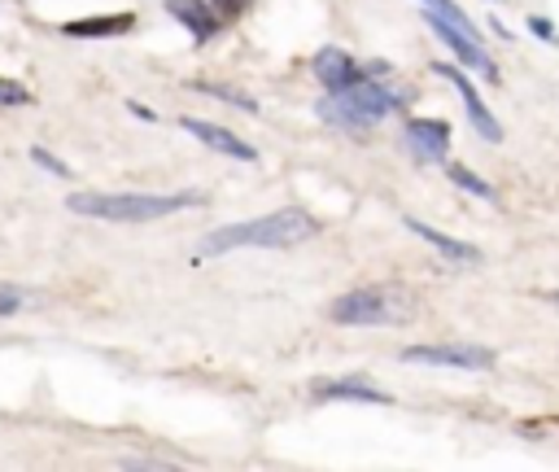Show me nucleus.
<instances>
[{
  "instance_id": "obj_1",
  "label": "nucleus",
  "mask_w": 559,
  "mask_h": 472,
  "mask_svg": "<svg viewBox=\"0 0 559 472\" xmlns=\"http://www.w3.org/2000/svg\"><path fill=\"white\" fill-rule=\"evenodd\" d=\"M319 232V219L306 214L301 205H284L275 214L262 219H245V223H227L218 232H210L197 249V258H218L231 249H280V245H301Z\"/></svg>"
},
{
  "instance_id": "obj_2",
  "label": "nucleus",
  "mask_w": 559,
  "mask_h": 472,
  "mask_svg": "<svg viewBox=\"0 0 559 472\" xmlns=\"http://www.w3.org/2000/svg\"><path fill=\"white\" fill-rule=\"evenodd\" d=\"M205 192H70L66 205L74 214H87V219H109V223H148V219H166L175 210H192L201 205Z\"/></svg>"
},
{
  "instance_id": "obj_3",
  "label": "nucleus",
  "mask_w": 559,
  "mask_h": 472,
  "mask_svg": "<svg viewBox=\"0 0 559 472\" xmlns=\"http://www.w3.org/2000/svg\"><path fill=\"white\" fill-rule=\"evenodd\" d=\"M402 101H406V96L389 92L380 79L358 74L354 83L328 92V96L319 101V114H323L328 122L345 127V131H367V127H376L380 118H389L393 109H402Z\"/></svg>"
},
{
  "instance_id": "obj_4",
  "label": "nucleus",
  "mask_w": 559,
  "mask_h": 472,
  "mask_svg": "<svg viewBox=\"0 0 559 472\" xmlns=\"http://www.w3.org/2000/svg\"><path fill=\"white\" fill-rule=\"evenodd\" d=\"M336 323H354V328H380V323H402L411 319V293L397 284H367V288H349L332 302L328 310Z\"/></svg>"
},
{
  "instance_id": "obj_5",
  "label": "nucleus",
  "mask_w": 559,
  "mask_h": 472,
  "mask_svg": "<svg viewBox=\"0 0 559 472\" xmlns=\"http://www.w3.org/2000/svg\"><path fill=\"white\" fill-rule=\"evenodd\" d=\"M406 363H428V367H459V371H485L493 367V350L472 345V341H437V345H406Z\"/></svg>"
},
{
  "instance_id": "obj_6",
  "label": "nucleus",
  "mask_w": 559,
  "mask_h": 472,
  "mask_svg": "<svg viewBox=\"0 0 559 472\" xmlns=\"http://www.w3.org/2000/svg\"><path fill=\"white\" fill-rule=\"evenodd\" d=\"M424 17H428L432 35H437V39H441V44H445V48H450V52H454V57H459V61H463L467 70H480L485 79H498V66H493V61H489V52L480 48V39L463 35V31L454 26V22H445V17H441V13H432V9H428Z\"/></svg>"
},
{
  "instance_id": "obj_7",
  "label": "nucleus",
  "mask_w": 559,
  "mask_h": 472,
  "mask_svg": "<svg viewBox=\"0 0 559 472\" xmlns=\"http://www.w3.org/2000/svg\"><path fill=\"white\" fill-rule=\"evenodd\" d=\"M432 70H437L441 79H450V83H454V92L463 96V109H467V118H472L476 135H480V140H489V144H498V140H502V127H498V118L489 114V105L480 101V92L472 87V79H467L459 66H445V61H437Z\"/></svg>"
},
{
  "instance_id": "obj_8",
  "label": "nucleus",
  "mask_w": 559,
  "mask_h": 472,
  "mask_svg": "<svg viewBox=\"0 0 559 472\" xmlns=\"http://www.w3.org/2000/svg\"><path fill=\"white\" fill-rule=\"evenodd\" d=\"M406 149L419 162H445V153H450V122H441V118H411L406 122Z\"/></svg>"
},
{
  "instance_id": "obj_9",
  "label": "nucleus",
  "mask_w": 559,
  "mask_h": 472,
  "mask_svg": "<svg viewBox=\"0 0 559 472\" xmlns=\"http://www.w3.org/2000/svg\"><path fill=\"white\" fill-rule=\"evenodd\" d=\"M179 127H183V131H192L201 144H210V149H214V153H223V157L258 162V149H253V144H245L236 131H227V127H218V122H205V118H179Z\"/></svg>"
},
{
  "instance_id": "obj_10",
  "label": "nucleus",
  "mask_w": 559,
  "mask_h": 472,
  "mask_svg": "<svg viewBox=\"0 0 559 472\" xmlns=\"http://www.w3.org/2000/svg\"><path fill=\"white\" fill-rule=\"evenodd\" d=\"M166 13H170L179 26H188V35H192L197 44L214 39V35H218V22H223L210 0H166Z\"/></svg>"
},
{
  "instance_id": "obj_11",
  "label": "nucleus",
  "mask_w": 559,
  "mask_h": 472,
  "mask_svg": "<svg viewBox=\"0 0 559 472\" xmlns=\"http://www.w3.org/2000/svg\"><path fill=\"white\" fill-rule=\"evenodd\" d=\"M314 398L319 402H376V406H389L393 398L384 393V389H376L367 376H341V380H323V385H314Z\"/></svg>"
},
{
  "instance_id": "obj_12",
  "label": "nucleus",
  "mask_w": 559,
  "mask_h": 472,
  "mask_svg": "<svg viewBox=\"0 0 559 472\" xmlns=\"http://www.w3.org/2000/svg\"><path fill=\"white\" fill-rule=\"evenodd\" d=\"M358 74H362V66H358L345 48H332V44H328V48H319V52H314V79H319L328 92H336V87L354 83Z\"/></svg>"
},
{
  "instance_id": "obj_13",
  "label": "nucleus",
  "mask_w": 559,
  "mask_h": 472,
  "mask_svg": "<svg viewBox=\"0 0 559 472\" xmlns=\"http://www.w3.org/2000/svg\"><path fill=\"white\" fill-rule=\"evenodd\" d=\"M135 26V13H100V17H79V22H66L61 31L70 39H109V35H127Z\"/></svg>"
},
{
  "instance_id": "obj_14",
  "label": "nucleus",
  "mask_w": 559,
  "mask_h": 472,
  "mask_svg": "<svg viewBox=\"0 0 559 472\" xmlns=\"http://www.w3.org/2000/svg\"><path fill=\"white\" fill-rule=\"evenodd\" d=\"M406 227L419 236V240H428L437 253H445L450 262H480V249L476 245H463V240H454V236H445V232H437V227H428V223H419V219H406Z\"/></svg>"
},
{
  "instance_id": "obj_15",
  "label": "nucleus",
  "mask_w": 559,
  "mask_h": 472,
  "mask_svg": "<svg viewBox=\"0 0 559 472\" xmlns=\"http://www.w3.org/2000/svg\"><path fill=\"white\" fill-rule=\"evenodd\" d=\"M445 175H450V179H454L463 192H472V197H480V201H498V192H493V188H489L480 175H472L467 166H459V162H445Z\"/></svg>"
},
{
  "instance_id": "obj_16",
  "label": "nucleus",
  "mask_w": 559,
  "mask_h": 472,
  "mask_svg": "<svg viewBox=\"0 0 559 472\" xmlns=\"http://www.w3.org/2000/svg\"><path fill=\"white\" fill-rule=\"evenodd\" d=\"M419 4H424V9H432V13H441L445 22H454V26L463 31V35L480 39V26H472V17H467V13H463V9L454 4V0H419Z\"/></svg>"
},
{
  "instance_id": "obj_17",
  "label": "nucleus",
  "mask_w": 559,
  "mask_h": 472,
  "mask_svg": "<svg viewBox=\"0 0 559 472\" xmlns=\"http://www.w3.org/2000/svg\"><path fill=\"white\" fill-rule=\"evenodd\" d=\"M201 92H210V96H218V101H227V105H236V109H258V101L253 96H245V92H231V87H223V83H201Z\"/></svg>"
},
{
  "instance_id": "obj_18",
  "label": "nucleus",
  "mask_w": 559,
  "mask_h": 472,
  "mask_svg": "<svg viewBox=\"0 0 559 472\" xmlns=\"http://www.w3.org/2000/svg\"><path fill=\"white\" fill-rule=\"evenodd\" d=\"M31 162H35V166H44V170H48V175H70V166H66V162H61V157H52V153H48V149H39V144H35V149H31Z\"/></svg>"
},
{
  "instance_id": "obj_19",
  "label": "nucleus",
  "mask_w": 559,
  "mask_h": 472,
  "mask_svg": "<svg viewBox=\"0 0 559 472\" xmlns=\"http://www.w3.org/2000/svg\"><path fill=\"white\" fill-rule=\"evenodd\" d=\"M17 306H26V288H17V284H0V315H13Z\"/></svg>"
},
{
  "instance_id": "obj_20",
  "label": "nucleus",
  "mask_w": 559,
  "mask_h": 472,
  "mask_svg": "<svg viewBox=\"0 0 559 472\" xmlns=\"http://www.w3.org/2000/svg\"><path fill=\"white\" fill-rule=\"evenodd\" d=\"M0 105H31V92L13 79H0Z\"/></svg>"
},
{
  "instance_id": "obj_21",
  "label": "nucleus",
  "mask_w": 559,
  "mask_h": 472,
  "mask_svg": "<svg viewBox=\"0 0 559 472\" xmlns=\"http://www.w3.org/2000/svg\"><path fill=\"white\" fill-rule=\"evenodd\" d=\"M210 4H214L218 17H240V13L249 9V0H210Z\"/></svg>"
},
{
  "instance_id": "obj_22",
  "label": "nucleus",
  "mask_w": 559,
  "mask_h": 472,
  "mask_svg": "<svg viewBox=\"0 0 559 472\" xmlns=\"http://www.w3.org/2000/svg\"><path fill=\"white\" fill-rule=\"evenodd\" d=\"M528 31H533L537 39H555V26H550L546 17H528Z\"/></svg>"
},
{
  "instance_id": "obj_23",
  "label": "nucleus",
  "mask_w": 559,
  "mask_h": 472,
  "mask_svg": "<svg viewBox=\"0 0 559 472\" xmlns=\"http://www.w3.org/2000/svg\"><path fill=\"white\" fill-rule=\"evenodd\" d=\"M127 109H131V114H135V118H153V109H148V105H140V101H131V105H127Z\"/></svg>"
},
{
  "instance_id": "obj_24",
  "label": "nucleus",
  "mask_w": 559,
  "mask_h": 472,
  "mask_svg": "<svg viewBox=\"0 0 559 472\" xmlns=\"http://www.w3.org/2000/svg\"><path fill=\"white\" fill-rule=\"evenodd\" d=\"M550 297H555V302H559V293H550Z\"/></svg>"
}]
</instances>
